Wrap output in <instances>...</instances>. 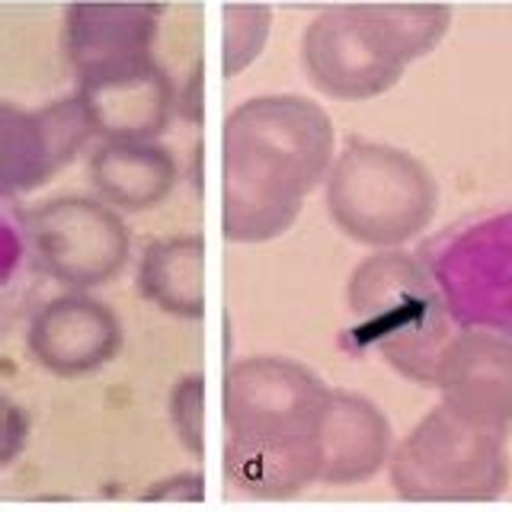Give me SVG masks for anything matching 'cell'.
Wrapping results in <instances>:
<instances>
[{"instance_id":"cell-13","label":"cell","mask_w":512,"mask_h":512,"mask_svg":"<svg viewBox=\"0 0 512 512\" xmlns=\"http://www.w3.org/2000/svg\"><path fill=\"white\" fill-rule=\"evenodd\" d=\"M432 388L442 404L477 423L512 429V333L455 327L439 356Z\"/></svg>"},{"instance_id":"cell-19","label":"cell","mask_w":512,"mask_h":512,"mask_svg":"<svg viewBox=\"0 0 512 512\" xmlns=\"http://www.w3.org/2000/svg\"><path fill=\"white\" fill-rule=\"evenodd\" d=\"M144 500L157 503H196L202 500V477L199 474H170L164 480L151 484V490L144 493Z\"/></svg>"},{"instance_id":"cell-14","label":"cell","mask_w":512,"mask_h":512,"mask_svg":"<svg viewBox=\"0 0 512 512\" xmlns=\"http://www.w3.org/2000/svg\"><path fill=\"white\" fill-rule=\"evenodd\" d=\"M394 429L384 410L362 394L330 391L317 432L320 471L317 484L356 487L388 468L394 452Z\"/></svg>"},{"instance_id":"cell-16","label":"cell","mask_w":512,"mask_h":512,"mask_svg":"<svg viewBox=\"0 0 512 512\" xmlns=\"http://www.w3.org/2000/svg\"><path fill=\"white\" fill-rule=\"evenodd\" d=\"M141 298L176 320L205 314V240L199 234L157 237L138 256Z\"/></svg>"},{"instance_id":"cell-18","label":"cell","mask_w":512,"mask_h":512,"mask_svg":"<svg viewBox=\"0 0 512 512\" xmlns=\"http://www.w3.org/2000/svg\"><path fill=\"white\" fill-rule=\"evenodd\" d=\"M170 420L189 455H202V378L189 375L170 391Z\"/></svg>"},{"instance_id":"cell-7","label":"cell","mask_w":512,"mask_h":512,"mask_svg":"<svg viewBox=\"0 0 512 512\" xmlns=\"http://www.w3.org/2000/svg\"><path fill=\"white\" fill-rule=\"evenodd\" d=\"M23 244L48 279L68 292L116 282L132 256L125 215L100 196H55L16 218Z\"/></svg>"},{"instance_id":"cell-20","label":"cell","mask_w":512,"mask_h":512,"mask_svg":"<svg viewBox=\"0 0 512 512\" xmlns=\"http://www.w3.org/2000/svg\"><path fill=\"white\" fill-rule=\"evenodd\" d=\"M20 237H23V231H20V224H13L10 221H4V240H7V256H4V282L13 276V266H16V260H20Z\"/></svg>"},{"instance_id":"cell-9","label":"cell","mask_w":512,"mask_h":512,"mask_svg":"<svg viewBox=\"0 0 512 512\" xmlns=\"http://www.w3.org/2000/svg\"><path fill=\"white\" fill-rule=\"evenodd\" d=\"M93 138L84 103L74 96L20 109L0 103V189L4 199L42 189Z\"/></svg>"},{"instance_id":"cell-11","label":"cell","mask_w":512,"mask_h":512,"mask_svg":"<svg viewBox=\"0 0 512 512\" xmlns=\"http://www.w3.org/2000/svg\"><path fill=\"white\" fill-rule=\"evenodd\" d=\"M77 100L103 141H157L183 96L164 61L151 58L77 77Z\"/></svg>"},{"instance_id":"cell-5","label":"cell","mask_w":512,"mask_h":512,"mask_svg":"<svg viewBox=\"0 0 512 512\" xmlns=\"http://www.w3.org/2000/svg\"><path fill=\"white\" fill-rule=\"evenodd\" d=\"M327 215L349 240L394 250L423 237L439 212V183L423 160L381 141H352L324 180Z\"/></svg>"},{"instance_id":"cell-10","label":"cell","mask_w":512,"mask_h":512,"mask_svg":"<svg viewBox=\"0 0 512 512\" xmlns=\"http://www.w3.org/2000/svg\"><path fill=\"white\" fill-rule=\"evenodd\" d=\"M119 314L90 292H64L39 304L26 327V352L55 378H84L122 352Z\"/></svg>"},{"instance_id":"cell-6","label":"cell","mask_w":512,"mask_h":512,"mask_svg":"<svg viewBox=\"0 0 512 512\" xmlns=\"http://www.w3.org/2000/svg\"><path fill=\"white\" fill-rule=\"evenodd\" d=\"M391 487L410 503H490L509 487V432L432 407L388 461Z\"/></svg>"},{"instance_id":"cell-3","label":"cell","mask_w":512,"mask_h":512,"mask_svg":"<svg viewBox=\"0 0 512 512\" xmlns=\"http://www.w3.org/2000/svg\"><path fill=\"white\" fill-rule=\"evenodd\" d=\"M452 10L439 4H359L317 13L301 32V68L336 103H365L436 52Z\"/></svg>"},{"instance_id":"cell-15","label":"cell","mask_w":512,"mask_h":512,"mask_svg":"<svg viewBox=\"0 0 512 512\" xmlns=\"http://www.w3.org/2000/svg\"><path fill=\"white\" fill-rule=\"evenodd\" d=\"M87 180L93 196L119 208L122 215H141L173 196L180 164L160 141H103L90 154Z\"/></svg>"},{"instance_id":"cell-4","label":"cell","mask_w":512,"mask_h":512,"mask_svg":"<svg viewBox=\"0 0 512 512\" xmlns=\"http://www.w3.org/2000/svg\"><path fill=\"white\" fill-rule=\"evenodd\" d=\"M346 304L362 349H372L397 375L432 388L455 324L426 260L400 247L375 250L352 269Z\"/></svg>"},{"instance_id":"cell-8","label":"cell","mask_w":512,"mask_h":512,"mask_svg":"<svg viewBox=\"0 0 512 512\" xmlns=\"http://www.w3.org/2000/svg\"><path fill=\"white\" fill-rule=\"evenodd\" d=\"M426 266L455 327L512 333V208L452 228L429 247Z\"/></svg>"},{"instance_id":"cell-12","label":"cell","mask_w":512,"mask_h":512,"mask_svg":"<svg viewBox=\"0 0 512 512\" xmlns=\"http://www.w3.org/2000/svg\"><path fill=\"white\" fill-rule=\"evenodd\" d=\"M167 13L154 0L71 4L61 20V52L74 77L160 58Z\"/></svg>"},{"instance_id":"cell-1","label":"cell","mask_w":512,"mask_h":512,"mask_svg":"<svg viewBox=\"0 0 512 512\" xmlns=\"http://www.w3.org/2000/svg\"><path fill=\"white\" fill-rule=\"evenodd\" d=\"M336 154L330 112L298 93L240 103L221 128V234L269 244L292 231Z\"/></svg>"},{"instance_id":"cell-2","label":"cell","mask_w":512,"mask_h":512,"mask_svg":"<svg viewBox=\"0 0 512 512\" xmlns=\"http://www.w3.org/2000/svg\"><path fill=\"white\" fill-rule=\"evenodd\" d=\"M330 388L288 356H244L221 381L224 477L250 500H292L317 484V432Z\"/></svg>"},{"instance_id":"cell-17","label":"cell","mask_w":512,"mask_h":512,"mask_svg":"<svg viewBox=\"0 0 512 512\" xmlns=\"http://www.w3.org/2000/svg\"><path fill=\"white\" fill-rule=\"evenodd\" d=\"M224 32H221V71L224 77L244 74L250 64L260 61L269 42L272 10L263 4H234L224 7Z\"/></svg>"}]
</instances>
